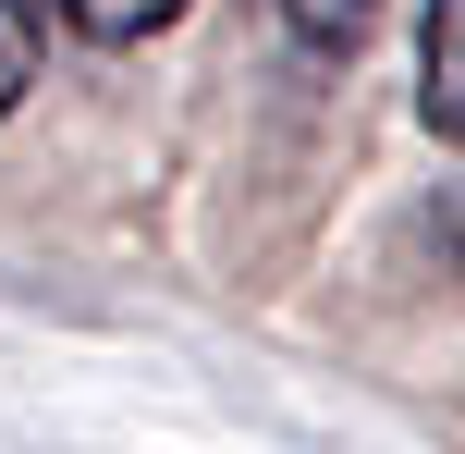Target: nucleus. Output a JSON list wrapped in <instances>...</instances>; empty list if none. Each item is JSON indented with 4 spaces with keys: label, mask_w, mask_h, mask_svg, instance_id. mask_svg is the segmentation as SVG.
<instances>
[{
    "label": "nucleus",
    "mask_w": 465,
    "mask_h": 454,
    "mask_svg": "<svg viewBox=\"0 0 465 454\" xmlns=\"http://www.w3.org/2000/svg\"><path fill=\"white\" fill-rule=\"evenodd\" d=\"M417 74H429V123L465 147V0H429V49H417Z\"/></svg>",
    "instance_id": "obj_1"
},
{
    "label": "nucleus",
    "mask_w": 465,
    "mask_h": 454,
    "mask_svg": "<svg viewBox=\"0 0 465 454\" xmlns=\"http://www.w3.org/2000/svg\"><path fill=\"white\" fill-rule=\"evenodd\" d=\"M172 13H184V0H49V25H74V37H98V49H135V37H160Z\"/></svg>",
    "instance_id": "obj_2"
},
{
    "label": "nucleus",
    "mask_w": 465,
    "mask_h": 454,
    "mask_svg": "<svg viewBox=\"0 0 465 454\" xmlns=\"http://www.w3.org/2000/svg\"><path fill=\"white\" fill-rule=\"evenodd\" d=\"M270 13L294 25L306 49H355V37H368V25H380V0H270Z\"/></svg>",
    "instance_id": "obj_3"
},
{
    "label": "nucleus",
    "mask_w": 465,
    "mask_h": 454,
    "mask_svg": "<svg viewBox=\"0 0 465 454\" xmlns=\"http://www.w3.org/2000/svg\"><path fill=\"white\" fill-rule=\"evenodd\" d=\"M37 25H49V0H0V111L37 86Z\"/></svg>",
    "instance_id": "obj_4"
}]
</instances>
